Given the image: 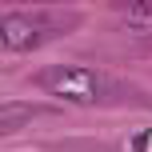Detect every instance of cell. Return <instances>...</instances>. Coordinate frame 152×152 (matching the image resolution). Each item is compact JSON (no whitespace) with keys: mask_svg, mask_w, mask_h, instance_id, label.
<instances>
[{"mask_svg":"<svg viewBox=\"0 0 152 152\" xmlns=\"http://www.w3.org/2000/svg\"><path fill=\"white\" fill-rule=\"evenodd\" d=\"M132 24H152V0H144V4H136V8H132Z\"/></svg>","mask_w":152,"mask_h":152,"instance_id":"cell-4","label":"cell"},{"mask_svg":"<svg viewBox=\"0 0 152 152\" xmlns=\"http://www.w3.org/2000/svg\"><path fill=\"white\" fill-rule=\"evenodd\" d=\"M48 36H52V24H48V16L8 12V16H4V24H0V40H4V48H12V52L36 48V44H44Z\"/></svg>","mask_w":152,"mask_h":152,"instance_id":"cell-2","label":"cell"},{"mask_svg":"<svg viewBox=\"0 0 152 152\" xmlns=\"http://www.w3.org/2000/svg\"><path fill=\"white\" fill-rule=\"evenodd\" d=\"M32 80H36V88L52 92L60 100H76V104H96V100H108L116 92V84L108 76L80 68V64H52V68H40Z\"/></svg>","mask_w":152,"mask_h":152,"instance_id":"cell-1","label":"cell"},{"mask_svg":"<svg viewBox=\"0 0 152 152\" xmlns=\"http://www.w3.org/2000/svg\"><path fill=\"white\" fill-rule=\"evenodd\" d=\"M32 116H36V108L32 104H4V112H0V128L4 132H20V124H28Z\"/></svg>","mask_w":152,"mask_h":152,"instance_id":"cell-3","label":"cell"}]
</instances>
